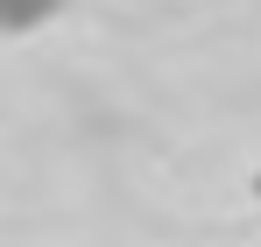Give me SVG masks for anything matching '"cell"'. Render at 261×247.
Masks as SVG:
<instances>
[{
	"mask_svg": "<svg viewBox=\"0 0 261 247\" xmlns=\"http://www.w3.org/2000/svg\"><path fill=\"white\" fill-rule=\"evenodd\" d=\"M64 0H0V36H21V29H43Z\"/></svg>",
	"mask_w": 261,
	"mask_h": 247,
	"instance_id": "6da1fadb",
	"label": "cell"
},
{
	"mask_svg": "<svg viewBox=\"0 0 261 247\" xmlns=\"http://www.w3.org/2000/svg\"><path fill=\"white\" fill-rule=\"evenodd\" d=\"M254 191H261V177H254Z\"/></svg>",
	"mask_w": 261,
	"mask_h": 247,
	"instance_id": "7a4b0ae2",
	"label": "cell"
}]
</instances>
